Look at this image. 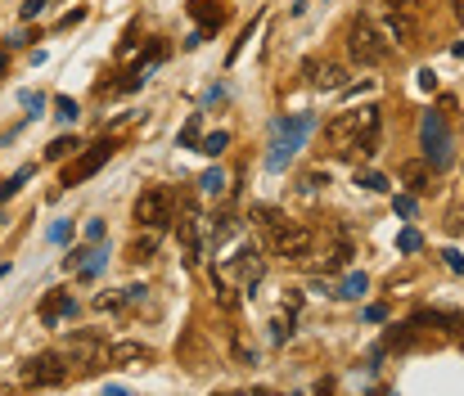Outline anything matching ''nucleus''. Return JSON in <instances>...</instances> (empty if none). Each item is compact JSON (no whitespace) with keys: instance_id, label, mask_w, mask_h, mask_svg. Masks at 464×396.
Instances as JSON below:
<instances>
[{"instance_id":"29","label":"nucleus","mask_w":464,"mask_h":396,"mask_svg":"<svg viewBox=\"0 0 464 396\" xmlns=\"http://www.w3.org/2000/svg\"><path fill=\"white\" fill-rule=\"evenodd\" d=\"M397 248H401V252H419L424 248V234L419 230H401V234H397Z\"/></svg>"},{"instance_id":"18","label":"nucleus","mask_w":464,"mask_h":396,"mask_svg":"<svg viewBox=\"0 0 464 396\" xmlns=\"http://www.w3.org/2000/svg\"><path fill=\"white\" fill-rule=\"evenodd\" d=\"M234 234H239V216H230V212L216 216L212 230H207V243H212V252H216V248H225V243H230Z\"/></svg>"},{"instance_id":"5","label":"nucleus","mask_w":464,"mask_h":396,"mask_svg":"<svg viewBox=\"0 0 464 396\" xmlns=\"http://www.w3.org/2000/svg\"><path fill=\"white\" fill-rule=\"evenodd\" d=\"M352 261V230L347 225H325V234L316 230V252L307 266H316L320 275H338Z\"/></svg>"},{"instance_id":"21","label":"nucleus","mask_w":464,"mask_h":396,"mask_svg":"<svg viewBox=\"0 0 464 396\" xmlns=\"http://www.w3.org/2000/svg\"><path fill=\"white\" fill-rule=\"evenodd\" d=\"M198 140H203V113H189V122L181 126L176 145H181V149H198Z\"/></svg>"},{"instance_id":"20","label":"nucleus","mask_w":464,"mask_h":396,"mask_svg":"<svg viewBox=\"0 0 464 396\" xmlns=\"http://www.w3.org/2000/svg\"><path fill=\"white\" fill-rule=\"evenodd\" d=\"M415 347V333H410V324H392L383 333V352H410Z\"/></svg>"},{"instance_id":"22","label":"nucleus","mask_w":464,"mask_h":396,"mask_svg":"<svg viewBox=\"0 0 464 396\" xmlns=\"http://www.w3.org/2000/svg\"><path fill=\"white\" fill-rule=\"evenodd\" d=\"M32 176H36V167H18V172L9 176V181H0V203H9V198H14L27 181H32Z\"/></svg>"},{"instance_id":"26","label":"nucleus","mask_w":464,"mask_h":396,"mask_svg":"<svg viewBox=\"0 0 464 396\" xmlns=\"http://www.w3.org/2000/svg\"><path fill=\"white\" fill-rule=\"evenodd\" d=\"M302 194H320V190H325V185H329V172H320V167H311V172H302Z\"/></svg>"},{"instance_id":"6","label":"nucleus","mask_w":464,"mask_h":396,"mask_svg":"<svg viewBox=\"0 0 464 396\" xmlns=\"http://www.w3.org/2000/svg\"><path fill=\"white\" fill-rule=\"evenodd\" d=\"M347 54H352V63H361V68H378V63H387V36L378 32L370 18L356 14L352 23H347Z\"/></svg>"},{"instance_id":"33","label":"nucleus","mask_w":464,"mask_h":396,"mask_svg":"<svg viewBox=\"0 0 464 396\" xmlns=\"http://www.w3.org/2000/svg\"><path fill=\"white\" fill-rule=\"evenodd\" d=\"M365 320H370V324H383V320H387V306H383V302H374V306H365Z\"/></svg>"},{"instance_id":"4","label":"nucleus","mask_w":464,"mask_h":396,"mask_svg":"<svg viewBox=\"0 0 464 396\" xmlns=\"http://www.w3.org/2000/svg\"><path fill=\"white\" fill-rule=\"evenodd\" d=\"M266 248L275 252V257H284V261H298V266H307L311 252H316V230H311V225H302V221H289V216H284L275 230L266 234Z\"/></svg>"},{"instance_id":"8","label":"nucleus","mask_w":464,"mask_h":396,"mask_svg":"<svg viewBox=\"0 0 464 396\" xmlns=\"http://www.w3.org/2000/svg\"><path fill=\"white\" fill-rule=\"evenodd\" d=\"M361 149V108H347L338 117L325 122V154L329 158H347Z\"/></svg>"},{"instance_id":"13","label":"nucleus","mask_w":464,"mask_h":396,"mask_svg":"<svg viewBox=\"0 0 464 396\" xmlns=\"http://www.w3.org/2000/svg\"><path fill=\"white\" fill-rule=\"evenodd\" d=\"M72 315H77V297L72 293H63V288L45 293V302H41V324L45 329H59L63 320H72Z\"/></svg>"},{"instance_id":"17","label":"nucleus","mask_w":464,"mask_h":396,"mask_svg":"<svg viewBox=\"0 0 464 396\" xmlns=\"http://www.w3.org/2000/svg\"><path fill=\"white\" fill-rule=\"evenodd\" d=\"M158 234H163V230H149V225H145V234H136V239H131L127 261H136V266H140V261L154 257V252H158Z\"/></svg>"},{"instance_id":"43","label":"nucleus","mask_w":464,"mask_h":396,"mask_svg":"<svg viewBox=\"0 0 464 396\" xmlns=\"http://www.w3.org/2000/svg\"><path fill=\"white\" fill-rule=\"evenodd\" d=\"M451 54H456V59H464V41H460V45H451Z\"/></svg>"},{"instance_id":"10","label":"nucleus","mask_w":464,"mask_h":396,"mask_svg":"<svg viewBox=\"0 0 464 396\" xmlns=\"http://www.w3.org/2000/svg\"><path fill=\"white\" fill-rule=\"evenodd\" d=\"M63 379H68L63 352H36L32 361L23 365V383H27V388H59Z\"/></svg>"},{"instance_id":"1","label":"nucleus","mask_w":464,"mask_h":396,"mask_svg":"<svg viewBox=\"0 0 464 396\" xmlns=\"http://www.w3.org/2000/svg\"><path fill=\"white\" fill-rule=\"evenodd\" d=\"M63 365H68L72 379H90L109 365V343H104L95 329H77V333L63 343Z\"/></svg>"},{"instance_id":"34","label":"nucleus","mask_w":464,"mask_h":396,"mask_svg":"<svg viewBox=\"0 0 464 396\" xmlns=\"http://www.w3.org/2000/svg\"><path fill=\"white\" fill-rule=\"evenodd\" d=\"M27 41H32V32H9V36H5V45H9V50H23Z\"/></svg>"},{"instance_id":"32","label":"nucleus","mask_w":464,"mask_h":396,"mask_svg":"<svg viewBox=\"0 0 464 396\" xmlns=\"http://www.w3.org/2000/svg\"><path fill=\"white\" fill-rule=\"evenodd\" d=\"M392 207H397V216H415V194H397Z\"/></svg>"},{"instance_id":"27","label":"nucleus","mask_w":464,"mask_h":396,"mask_svg":"<svg viewBox=\"0 0 464 396\" xmlns=\"http://www.w3.org/2000/svg\"><path fill=\"white\" fill-rule=\"evenodd\" d=\"M77 99L72 95H54V117H63V122H77Z\"/></svg>"},{"instance_id":"40","label":"nucleus","mask_w":464,"mask_h":396,"mask_svg":"<svg viewBox=\"0 0 464 396\" xmlns=\"http://www.w3.org/2000/svg\"><path fill=\"white\" fill-rule=\"evenodd\" d=\"M419 86H424V90H433V86H438V72L424 68V72H419Z\"/></svg>"},{"instance_id":"12","label":"nucleus","mask_w":464,"mask_h":396,"mask_svg":"<svg viewBox=\"0 0 464 396\" xmlns=\"http://www.w3.org/2000/svg\"><path fill=\"white\" fill-rule=\"evenodd\" d=\"M387 41H397L401 50H410V45H419V23L410 18V5H397L392 14H387Z\"/></svg>"},{"instance_id":"36","label":"nucleus","mask_w":464,"mask_h":396,"mask_svg":"<svg viewBox=\"0 0 464 396\" xmlns=\"http://www.w3.org/2000/svg\"><path fill=\"white\" fill-rule=\"evenodd\" d=\"M289 333H293V320H289V324H284V320H275V324H271V338H275V343H284Z\"/></svg>"},{"instance_id":"44","label":"nucleus","mask_w":464,"mask_h":396,"mask_svg":"<svg viewBox=\"0 0 464 396\" xmlns=\"http://www.w3.org/2000/svg\"><path fill=\"white\" fill-rule=\"evenodd\" d=\"M5 68H9V59H5V54H0V77H5Z\"/></svg>"},{"instance_id":"38","label":"nucleus","mask_w":464,"mask_h":396,"mask_svg":"<svg viewBox=\"0 0 464 396\" xmlns=\"http://www.w3.org/2000/svg\"><path fill=\"white\" fill-rule=\"evenodd\" d=\"M86 239H90V243L104 239V221H86Z\"/></svg>"},{"instance_id":"30","label":"nucleus","mask_w":464,"mask_h":396,"mask_svg":"<svg viewBox=\"0 0 464 396\" xmlns=\"http://www.w3.org/2000/svg\"><path fill=\"white\" fill-rule=\"evenodd\" d=\"M18 104L27 108V117H41V108H45V95H36V90H23V95H18Z\"/></svg>"},{"instance_id":"14","label":"nucleus","mask_w":464,"mask_h":396,"mask_svg":"<svg viewBox=\"0 0 464 396\" xmlns=\"http://www.w3.org/2000/svg\"><path fill=\"white\" fill-rule=\"evenodd\" d=\"M154 352L145 343H113L109 347V365H149Z\"/></svg>"},{"instance_id":"42","label":"nucleus","mask_w":464,"mask_h":396,"mask_svg":"<svg viewBox=\"0 0 464 396\" xmlns=\"http://www.w3.org/2000/svg\"><path fill=\"white\" fill-rule=\"evenodd\" d=\"M447 225H451V234H460V230H464V212H451Z\"/></svg>"},{"instance_id":"15","label":"nucleus","mask_w":464,"mask_h":396,"mask_svg":"<svg viewBox=\"0 0 464 396\" xmlns=\"http://www.w3.org/2000/svg\"><path fill=\"white\" fill-rule=\"evenodd\" d=\"M406 181V190L410 194H429L433 190V167L429 163H401V172H397Z\"/></svg>"},{"instance_id":"31","label":"nucleus","mask_w":464,"mask_h":396,"mask_svg":"<svg viewBox=\"0 0 464 396\" xmlns=\"http://www.w3.org/2000/svg\"><path fill=\"white\" fill-rule=\"evenodd\" d=\"M45 5H50V0H23V5H18V14H23V23H32V18L41 14Z\"/></svg>"},{"instance_id":"3","label":"nucleus","mask_w":464,"mask_h":396,"mask_svg":"<svg viewBox=\"0 0 464 396\" xmlns=\"http://www.w3.org/2000/svg\"><path fill=\"white\" fill-rule=\"evenodd\" d=\"M419 149H424V163H429L433 172H447V167L456 163V135H451L442 113H424L419 117Z\"/></svg>"},{"instance_id":"37","label":"nucleus","mask_w":464,"mask_h":396,"mask_svg":"<svg viewBox=\"0 0 464 396\" xmlns=\"http://www.w3.org/2000/svg\"><path fill=\"white\" fill-rule=\"evenodd\" d=\"M81 18H86V9H72V14H63V18H59V27H63V32H68V27H77Z\"/></svg>"},{"instance_id":"45","label":"nucleus","mask_w":464,"mask_h":396,"mask_svg":"<svg viewBox=\"0 0 464 396\" xmlns=\"http://www.w3.org/2000/svg\"><path fill=\"white\" fill-rule=\"evenodd\" d=\"M0 225H5V212H0Z\"/></svg>"},{"instance_id":"19","label":"nucleus","mask_w":464,"mask_h":396,"mask_svg":"<svg viewBox=\"0 0 464 396\" xmlns=\"http://www.w3.org/2000/svg\"><path fill=\"white\" fill-rule=\"evenodd\" d=\"M365 288H370V279L361 275V270H347L343 275V284H338V293L334 297H347V302H361L365 297Z\"/></svg>"},{"instance_id":"11","label":"nucleus","mask_w":464,"mask_h":396,"mask_svg":"<svg viewBox=\"0 0 464 396\" xmlns=\"http://www.w3.org/2000/svg\"><path fill=\"white\" fill-rule=\"evenodd\" d=\"M113 158V140H99V145H90V149H81L77 154V163L63 172V185H81V181H90L95 172H99L104 163Z\"/></svg>"},{"instance_id":"16","label":"nucleus","mask_w":464,"mask_h":396,"mask_svg":"<svg viewBox=\"0 0 464 396\" xmlns=\"http://www.w3.org/2000/svg\"><path fill=\"white\" fill-rule=\"evenodd\" d=\"M311 86H320V90H343V86H347V68H343V63H316Z\"/></svg>"},{"instance_id":"2","label":"nucleus","mask_w":464,"mask_h":396,"mask_svg":"<svg viewBox=\"0 0 464 396\" xmlns=\"http://www.w3.org/2000/svg\"><path fill=\"white\" fill-rule=\"evenodd\" d=\"M311 131H316V113H293V117L275 122V140H271V154H266L271 172H284V167H289V158L307 145Z\"/></svg>"},{"instance_id":"24","label":"nucleus","mask_w":464,"mask_h":396,"mask_svg":"<svg viewBox=\"0 0 464 396\" xmlns=\"http://www.w3.org/2000/svg\"><path fill=\"white\" fill-rule=\"evenodd\" d=\"M225 145H230V131H207V135L198 140V154L221 158V154H225Z\"/></svg>"},{"instance_id":"41","label":"nucleus","mask_w":464,"mask_h":396,"mask_svg":"<svg viewBox=\"0 0 464 396\" xmlns=\"http://www.w3.org/2000/svg\"><path fill=\"white\" fill-rule=\"evenodd\" d=\"M50 239H54V243H63V239H68V221H59V225H54V230H50Z\"/></svg>"},{"instance_id":"39","label":"nucleus","mask_w":464,"mask_h":396,"mask_svg":"<svg viewBox=\"0 0 464 396\" xmlns=\"http://www.w3.org/2000/svg\"><path fill=\"white\" fill-rule=\"evenodd\" d=\"M207 41V32H203V27H198V32H189L185 36V50H198V45H203Z\"/></svg>"},{"instance_id":"28","label":"nucleus","mask_w":464,"mask_h":396,"mask_svg":"<svg viewBox=\"0 0 464 396\" xmlns=\"http://www.w3.org/2000/svg\"><path fill=\"white\" fill-rule=\"evenodd\" d=\"M356 185H361V190L383 194V190H387V176H378V172H361V167H356Z\"/></svg>"},{"instance_id":"25","label":"nucleus","mask_w":464,"mask_h":396,"mask_svg":"<svg viewBox=\"0 0 464 396\" xmlns=\"http://www.w3.org/2000/svg\"><path fill=\"white\" fill-rule=\"evenodd\" d=\"M77 135H59V140H50V145H45V158H50V163H63V158L68 154H77Z\"/></svg>"},{"instance_id":"23","label":"nucleus","mask_w":464,"mask_h":396,"mask_svg":"<svg viewBox=\"0 0 464 396\" xmlns=\"http://www.w3.org/2000/svg\"><path fill=\"white\" fill-rule=\"evenodd\" d=\"M198 190H203L207 198H221L225 194V172H221V167H207V172L198 176Z\"/></svg>"},{"instance_id":"9","label":"nucleus","mask_w":464,"mask_h":396,"mask_svg":"<svg viewBox=\"0 0 464 396\" xmlns=\"http://www.w3.org/2000/svg\"><path fill=\"white\" fill-rule=\"evenodd\" d=\"M176 243H181L185 266H198L203 257V212L194 198H181V221H176Z\"/></svg>"},{"instance_id":"35","label":"nucleus","mask_w":464,"mask_h":396,"mask_svg":"<svg viewBox=\"0 0 464 396\" xmlns=\"http://www.w3.org/2000/svg\"><path fill=\"white\" fill-rule=\"evenodd\" d=\"M442 257H447V266H451V270H456V275H464V257H460V252H456V248H447V252H442Z\"/></svg>"},{"instance_id":"7","label":"nucleus","mask_w":464,"mask_h":396,"mask_svg":"<svg viewBox=\"0 0 464 396\" xmlns=\"http://www.w3.org/2000/svg\"><path fill=\"white\" fill-rule=\"evenodd\" d=\"M176 221V194L167 190V185H145L136 198V225L140 230H167V225Z\"/></svg>"}]
</instances>
